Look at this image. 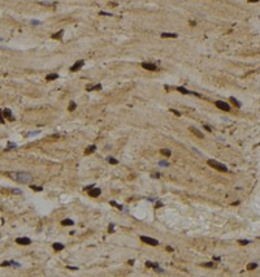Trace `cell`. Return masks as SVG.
Listing matches in <instances>:
<instances>
[{
    "label": "cell",
    "instance_id": "cell-1",
    "mask_svg": "<svg viewBox=\"0 0 260 277\" xmlns=\"http://www.w3.org/2000/svg\"><path fill=\"white\" fill-rule=\"evenodd\" d=\"M8 177H10L12 180H14L16 182H20V184H30L31 181V174L27 173V172H8Z\"/></svg>",
    "mask_w": 260,
    "mask_h": 277
},
{
    "label": "cell",
    "instance_id": "cell-2",
    "mask_svg": "<svg viewBox=\"0 0 260 277\" xmlns=\"http://www.w3.org/2000/svg\"><path fill=\"white\" fill-rule=\"evenodd\" d=\"M207 164H208L209 167L215 168V169L220 170V172H228V167H226V165H224V164H221V163H218L217 160L209 159L208 161H207Z\"/></svg>",
    "mask_w": 260,
    "mask_h": 277
},
{
    "label": "cell",
    "instance_id": "cell-3",
    "mask_svg": "<svg viewBox=\"0 0 260 277\" xmlns=\"http://www.w3.org/2000/svg\"><path fill=\"white\" fill-rule=\"evenodd\" d=\"M140 241L147 245H151V246H157L159 245V241L155 239V238H151V237H146V235H140Z\"/></svg>",
    "mask_w": 260,
    "mask_h": 277
},
{
    "label": "cell",
    "instance_id": "cell-4",
    "mask_svg": "<svg viewBox=\"0 0 260 277\" xmlns=\"http://www.w3.org/2000/svg\"><path fill=\"white\" fill-rule=\"evenodd\" d=\"M216 107L218 108V109H222V111H225V112H229L230 111V106H229L226 102H222V100H217L216 103Z\"/></svg>",
    "mask_w": 260,
    "mask_h": 277
},
{
    "label": "cell",
    "instance_id": "cell-5",
    "mask_svg": "<svg viewBox=\"0 0 260 277\" xmlns=\"http://www.w3.org/2000/svg\"><path fill=\"white\" fill-rule=\"evenodd\" d=\"M142 68L146 69V70H150V72L157 70V66L155 65L154 63H142Z\"/></svg>",
    "mask_w": 260,
    "mask_h": 277
},
{
    "label": "cell",
    "instance_id": "cell-6",
    "mask_svg": "<svg viewBox=\"0 0 260 277\" xmlns=\"http://www.w3.org/2000/svg\"><path fill=\"white\" fill-rule=\"evenodd\" d=\"M101 194V190L99 189V187H91L90 190H88V195L91 196V198H96V196H99Z\"/></svg>",
    "mask_w": 260,
    "mask_h": 277
},
{
    "label": "cell",
    "instance_id": "cell-7",
    "mask_svg": "<svg viewBox=\"0 0 260 277\" xmlns=\"http://www.w3.org/2000/svg\"><path fill=\"white\" fill-rule=\"evenodd\" d=\"M16 243H18V245H22V246H26V245H30V243H31V239H30V238H27V237H20V238H17V239H16Z\"/></svg>",
    "mask_w": 260,
    "mask_h": 277
},
{
    "label": "cell",
    "instance_id": "cell-8",
    "mask_svg": "<svg viewBox=\"0 0 260 277\" xmlns=\"http://www.w3.org/2000/svg\"><path fill=\"white\" fill-rule=\"evenodd\" d=\"M3 116H4L7 120H9V121H14V116H12V111H10L9 108L3 109Z\"/></svg>",
    "mask_w": 260,
    "mask_h": 277
},
{
    "label": "cell",
    "instance_id": "cell-9",
    "mask_svg": "<svg viewBox=\"0 0 260 277\" xmlns=\"http://www.w3.org/2000/svg\"><path fill=\"white\" fill-rule=\"evenodd\" d=\"M177 90H178L179 92L185 94V95H190V94H193V95H195V96H200V94H198V92H194V91H189V90H187V88L182 87V86H179V87H177Z\"/></svg>",
    "mask_w": 260,
    "mask_h": 277
},
{
    "label": "cell",
    "instance_id": "cell-10",
    "mask_svg": "<svg viewBox=\"0 0 260 277\" xmlns=\"http://www.w3.org/2000/svg\"><path fill=\"white\" fill-rule=\"evenodd\" d=\"M83 65H85V61H83V60H78V61H76V64H74V65L70 68V72H77V70H79V69H81Z\"/></svg>",
    "mask_w": 260,
    "mask_h": 277
},
{
    "label": "cell",
    "instance_id": "cell-11",
    "mask_svg": "<svg viewBox=\"0 0 260 277\" xmlns=\"http://www.w3.org/2000/svg\"><path fill=\"white\" fill-rule=\"evenodd\" d=\"M190 131H191V133H194V134H195L198 138H203V137H204V135H203V133H202L199 129L194 128V126H190Z\"/></svg>",
    "mask_w": 260,
    "mask_h": 277
},
{
    "label": "cell",
    "instance_id": "cell-12",
    "mask_svg": "<svg viewBox=\"0 0 260 277\" xmlns=\"http://www.w3.org/2000/svg\"><path fill=\"white\" fill-rule=\"evenodd\" d=\"M160 154H161L163 156H167V157L172 156V151H170L169 148H161L160 150Z\"/></svg>",
    "mask_w": 260,
    "mask_h": 277
},
{
    "label": "cell",
    "instance_id": "cell-13",
    "mask_svg": "<svg viewBox=\"0 0 260 277\" xmlns=\"http://www.w3.org/2000/svg\"><path fill=\"white\" fill-rule=\"evenodd\" d=\"M52 247H53V250H56V251H61V250H64V248H65V246L64 245H63V243H53V245H52Z\"/></svg>",
    "mask_w": 260,
    "mask_h": 277
},
{
    "label": "cell",
    "instance_id": "cell-14",
    "mask_svg": "<svg viewBox=\"0 0 260 277\" xmlns=\"http://www.w3.org/2000/svg\"><path fill=\"white\" fill-rule=\"evenodd\" d=\"M176 33H161V38H177Z\"/></svg>",
    "mask_w": 260,
    "mask_h": 277
},
{
    "label": "cell",
    "instance_id": "cell-15",
    "mask_svg": "<svg viewBox=\"0 0 260 277\" xmlns=\"http://www.w3.org/2000/svg\"><path fill=\"white\" fill-rule=\"evenodd\" d=\"M61 225L63 226H72V225H74V221L73 220H70V219H65V220H63L61 221Z\"/></svg>",
    "mask_w": 260,
    "mask_h": 277
},
{
    "label": "cell",
    "instance_id": "cell-16",
    "mask_svg": "<svg viewBox=\"0 0 260 277\" xmlns=\"http://www.w3.org/2000/svg\"><path fill=\"white\" fill-rule=\"evenodd\" d=\"M63 35H64V30H60L56 34H52V39H61Z\"/></svg>",
    "mask_w": 260,
    "mask_h": 277
},
{
    "label": "cell",
    "instance_id": "cell-17",
    "mask_svg": "<svg viewBox=\"0 0 260 277\" xmlns=\"http://www.w3.org/2000/svg\"><path fill=\"white\" fill-rule=\"evenodd\" d=\"M57 78H59V74L57 73H51V74L47 76V81H55V79H57Z\"/></svg>",
    "mask_w": 260,
    "mask_h": 277
},
{
    "label": "cell",
    "instance_id": "cell-18",
    "mask_svg": "<svg viewBox=\"0 0 260 277\" xmlns=\"http://www.w3.org/2000/svg\"><path fill=\"white\" fill-rule=\"evenodd\" d=\"M96 150V146H90V147H87L86 150H85V155H90V154H92L94 151Z\"/></svg>",
    "mask_w": 260,
    "mask_h": 277
},
{
    "label": "cell",
    "instance_id": "cell-19",
    "mask_svg": "<svg viewBox=\"0 0 260 277\" xmlns=\"http://www.w3.org/2000/svg\"><path fill=\"white\" fill-rule=\"evenodd\" d=\"M100 88H101V85H95V86H87V87H86V90L87 91H92V90H100Z\"/></svg>",
    "mask_w": 260,
    "mask_h": 277
},
{
    "label": "cell",
    "instance_id": "cell-20",
    "mask_svg": "<svg viewBox=\"0 0 260 277\" xmlns=\"http://www.w3.org/2000/svg\"><path fill=\"white\" fill-rule=\"evenodd\" d=\"M258 268V263H248L247 264V271H252Z\"/></svg>",
    "mask_w": 260,
    "mask_h": 277
},
{
    "label": "cell",
    "instance_id": "cell-21",
    "mask_svg": "<svg viewBox=\"0 0 260 277\" xmlns=\"http://www.w3.org/2000/svg\"><path fill=\"white\" fill-rule=\"evenodd\" d=\"M107 160H108V163H109V164H112V165H117L118 164V160L115 159V157H112V156H109Z\"/></svg>",
    "mask_w": 260,
    "mask_h": 277
},
{
    "label": "cell",
    "instance_id": "cell-22",
    "mask_svg": "<svg viewBox=\"0 0 260 277\" xmlns=\"http://www.w3.org/2000/svg\"><path fill=\"white\" fill-rule=\"evenodd\" d=\"M230 102H231V103H233L237 108H241V102H238L236 98H234V96H231V98H230Z\"/></svg>",
    "mask_w": 260,
    "mask_h": 277
},
{
    "label": "cell",
    "instance_id": "cell-23",
    "mask_svg": "<svg viewBox=\"0 0 260 277\" xmlns=\"http://www.w3.org/2000/svg\"><path fill=\"white\" fill-rule=\"evenodd\" d=\"M76 107H77V104L74 103V102H70V103H69V108H68V109L70 111V112H73V111L76 109Z\"/></svg>",
    "mask_w": 260,
    "mask_h": 277
},
{
    "label": "cell",
    "instance_id": "cell-24",
    "mask_svg": "<svg viewBox=\"0 0 260 277\" xmlns=\"http://www.w3.org/2000/svg\"><path fill=\"white\" fill-rule=\"evenodd\" d=\"M109 204H111V206H115V207H117L118 209H122V206H121V204H117V203H116V202H113V200Z\"/></svg>",
    "mask_w": 260,
    "mask_h": 277
},
{
    "label": "cell",
    "instance_id": "cell-25",
    "mask_svg": "<svg viewBox=\"0 0 260 277\" xmlns=\"http://www.w3.org/2000/svg\"><path fill=\"white\" fill-rule=\"evenodd\" d=\"M16 147H17V145H16V143H12V142H9V143H8V148H7V150H10V148H16Z\"/></svg>",
    "mask_w": 260,
    "mask_h": 277
},
{
    "label": "cell",
    "instance_id": "cell-26",
    "mask_svg": "<svg viewBox=\"0 0 260 277\" xmlns=\"http://www.w3.org/2000/svg\"><path fill=\"white\" fill-rule=\"evenodd\" d=\"M238 243H239V245H248V243H251V241H243V239H239L238 241Z\"/></svg>",
    "mask_w": 260,
    "mask_h": 277
},
{
    "label": "cell",
    "instance_id": "cell-27",
    "mask_svg": "<svg viewBox=\"0 0 260 277\" xmlns=\"http://www.w3.org/2000/svg\"><path fill=\"white\" fill-rule=\"evenodd\" d=\"M5 120H4V116H3V109H0V124H4Z\"/></svg>",
    "mask_w": 260,
    "mask_h": 277
},
{
    "label": "cell",
    "instance_id": "cell-28",
    "mask_svg": "<svg viewBox=\"0 0 260 277\" xmlns=\"http://www.w3.org/2000/svg\"><path fill=\"white\" fill-rule=\"evenodd\" d=\"M31 189L34 190V191H42L43 187H40V186H31Z\"/></svg>",
    "mask_w": 260,
    "mask_h": 277
},
{
    "label": "cell",
    "instance_id": "cell-29",
    "mask_svg": "<svg viewBox=\"0 0 260 277\" xmlns=\"http://www.w3.org/2000/svg\"><path fill=\"white\" fill-rule=\"evenodd\" d=\"M203 267H207V268H212V267H213V262H211V263H204V264H203Z\"/></svg>",
    "mask_w": 260,
    "mask_h": 277
},
{
    "label": "cell",
    "instance_id": "cell-30",
    "mask_svg": "<svg viewBox=\"0 0 260 277\" xmlns=\"http://www.w3.org/2000/svg\"><path fill=\"white\" fill-rule=\"evenodd\" d=\"M159 165H161V167H168V165H169V163H168V161H164V160H163V161H160V163H159Z\"/></svg>",
    "mask_w": 260,
    "mask_h": 277
},
{
    "label": "cell",
    "instance_id": "cell-31",
    "mask_svg": "<svg viewBox=\"0 0 260 277\" xmlns=\"http://www.w3.org/2000/svg\"><path fill=\"white\" fill-rule=\"evenodd\" d=\"M170 112H172V113H174V115H176V116H181V112H178V111H177V109H170Z\"/></svg>",
    "mask_w": 260,
    "mask_h": 277
},
{
    "label": "cell",
    "instance_id": "cell-32",
    "mask_svg": "<svg viewBox=\"0 0 260 277\" xmlns=\"http://www.w3.org/2000/svg\"><path fill=\"white\" fill-rule=\"evenodd\" d=\"M0 265H1V267H8V265H10V262H3Z\"/></svg>",
    "mask_w": 260,
    "mask_h": 277
},
{
    "label": "cell",
    "instance_id": "cell-33",
    "mask_svg": "<svg viewBox=\"0 0 260 277\" xmlns=\"http://www.w3.org/2000/svg\"><path fill=\"white\" fill-rule=\"evenodd\" d=\"M152 177H154V178H159V177H160V173H154V174H152Z\"/></svg>",
    "mask_w": 260,
    "mask_h": 277
},
{
    "label": "cell",
    "instance_id": "cell-34",
    "mask_svg": "<svg viewBox=\"0 0 260 277\" xmlns=\"http://www.w3.org/2000/svg\"><path fill=\"white\" fill-rule=\"evenodd\" d=\"M113 226H115L113 224H111V225H109V228H108V230H109V232H113Z\"/></svg>",
    "mask_w": 260,
    "mask_h": 277
},
{
    "label": "cell",
    "instance_id": "cell-35",
    "mask_svg": "<svg viewBox=\"0 0 260 277\" xmlns=\"http://www.w3.org/2000/svg\"><path fill=\"white\" fill-rule=\"evenodd\" d=\"M204 128H206V130H208V131H212V129H211V128H209V126H208V125H204Z\"/></svg>",
    "mask_w": 260,
    "mask_h": 277
},
{
    "label": "cell",
    "instance_id": "cell-36",
    "mask_svg": "<svg viewBox=\"0 0 260 277\" xmlns=\"http://www.w3.org/2000/svg\"><path fill=\"white\" fill-rule=\"evenodd\" d=\"M160 206H163V203H161V202H157V203H156V208H159Z\"/></svg>",
    "mask_w": 260,
    "mask_h": 277
},
{
    "label": "cell",
    "instance_id": "cell-37",
    "mask_svg": "<svg viewBox=\"0 0 260 277\" xmlns=\"http://www.w3.org/2000/svg\"><path fill=\"white\" fill-rule=\"evenodd\" d=\"M213 260H216V262H218V260H220V258H218V256H215V258H213Z\"/></svg>",
    "mask_w": 260,
    "mask_h": 277
},
{
    "label": "cell",
    "instance_id": "cell-38",
    "mask_svg": "<svg viewBox=\"0 0 260 277\" xmlns=\"http://www.w3.org/2000/svg\"><path fill=\"white\" fill-rule=\"evenodd\" d=\"M248 1H250V3H258L259 0H248Z\"/></svg>",
    "mask_w": 260,
    "mask_h": 277
},
{
    "label": "cell",
    "instance_id": "cell-39",
    "mask_svg": "<svg viewBox=\"0 0 260 277\" xmlns=\"http://www.w3.org/2000/svg\"><path fill=\"white\" fill-rule=\"evenodd\" d=\"M0 40H1V39H0Z\"/></svg>",
    "mask_w": 260,
    "mask_h": 277
}]
</instances>
